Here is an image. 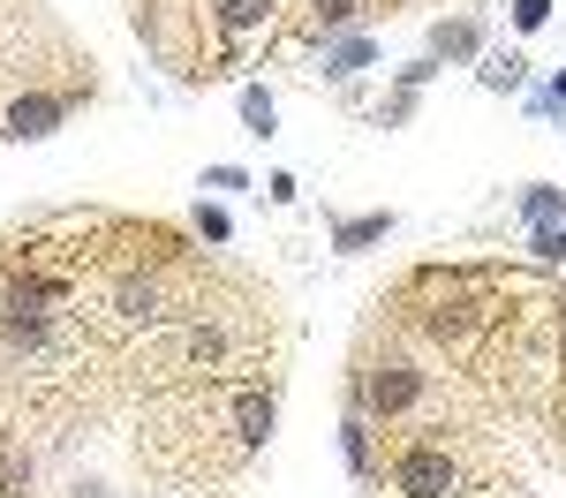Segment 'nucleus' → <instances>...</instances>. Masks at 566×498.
Instances as JSON below:
<instances>
[{"mask_svg":"<svg viewBox=\"0 0 566 498\" xmlns=\"http://www.w3.org/2000/svg\"><path fill=\"white\" fill-rule=\"evenodd\" d=\"M392 212H370V220H340L333 226V250H370V242H386Z\"/></svg>","mask_w":566,"mask_h":498,"instance_id":"4","label":"nucleus"},{"mask_svg":"<svg viewBox=\"0 0 566 498\" xmlns=\"http://www.w3.org/2000/svg\"><path fill=\"white\" fill-rule=\"evenodd\" d=\"M122 317H151V287H122Z\"/></svg>","mask_w":566,"mask_h":498,"instance_id":"15","label":"nucleus"},{"mask_svg":"<svg viewBox=\"0 0 566 498\" xmlns=\"http://www.w3.org/2000/svg\"><path fill=\"white\" fill-rule=\"evenodd\" d=\"M400 491H408V498H446V491H453V460L431 453V446L400 453Z\"/></svg>","mask_w":566,"mask_h":498,"instance_id":"2","label":"nucleus"},{"mask_svg":"<svg viewBox=\"0 0 566 498\" xmlns=\"http://www.w3.org/2000/svg\"><path fill=\"white\" fill-rule=\"evenodd\" d=\"M325 68H333V76H355V68H370V39H348L340 53H333V61H325Z\"/></svg>","mask_w":566,"mask_h":498,"instance_id":"8","label":"nucleus"},{"mask_svg":"<svg viewBox=\"0 0 566 498\" xmlns=\"http://www.w3.org/2000/svg\"><path fill=\"white\" fill-rule=\"evenodd\" d=\"M552 98H559V106H566V68H559V76H552Z\"/></svg>","mask_w":566,"mask_h":498,"instance_id":"17","label":"nucleus"},{"mask_svg":"<svg viewBox=\"0 0 566 498\" xmlns=\"http://www.w3.org/2000/svg\"><path fill=\"white\" fill-rule=\"evenodd\" d=\"M340 446H348V468L363 476V468H370V431H363V423H348V438H340Z\"/></svg>","mask_w":566,"mask_h":498,"instance_id":"12","label":"nucleus"},{"mask_svg":"<svg viewBox=\"0 0 566 498\" xmlns=\"http://www.w3.org/2000/svg\"><path fill=\"white\" fill-rule=\"evenodd\" d=\"M61 114H69V98H15L8 106V136H45Z\"/></svg>","mask_w":566,"mask_h":498,"instance_id":"3","label":"nucleus"},{"mask_svg":"<svg viewBox=\"0 0 566 498\" xmlns=\"http://www.w3.org/2000/svg\"><path fill=\"white\" fill-rule=\"evenodd\" d=\"M528 250H536L544 265H559V257H566V226H536V242H528Z\"/></svg>","mask_w":566,"mask_h":498,"instance_id":"11","label":"nucleus"},{"mask_svg":"<svg viewBox=\"0 0 566 498\" xmlns=\"http://www.w3.org/2000/svg\"><path fill=\"white\" fill-rule=\"evenodd\" d=\"M242 121H250V136H272V98L264 91H242Z\"/></svg>","mask_w":566,"mask_h":498,"instance_id":"9","label":"nucleus"},{"mask_svg":"<svg viewBox=\"0 0 566 498\" xmlns=\"http://www.w3.org/2000/svg\"><path fill=\"white\" fill-rule=\"evenodd\" d=\"M476 39H483V31H476V23H438V53H446V61H469V53H476Z\"/></svg>","mask_w":566,"mask_h":498,"instance_id":"6","label":"nucleus"},{"mask_svg":"<svg viewBox=\"0 0 566 498\" xmlns=\"http://www.w3.org/2000/svg\"><path fill=\"white\" fill-rule=\"evenodd\" d=\"M355 15V0H317V23H348Z\"/></svg>","mask_w":566,"mask_h":498,"instance_id":"16","label":"nucleus"},{"mask_svg":"<svg viewBox=\"0 0 566 498\" xmlns=\"http://www.w3.org/2000/svg\"><path fill=\"white\" fill-rule=\"evenodd\" d=\"M514 23H522V31H544V23H552V0H514Z\"/></svg>","mask_w":566,"mask_h":498,"instance_id":"14","label":"nucleus"},{"mask_svg":"<svg viewBox=\"0 0 566 498\" xmlns=\"http://www.w3.org/2000/svg\"><path fill=\"white\" fill-rule=\"evenodd\" d=\"M522 212H528V220H536V226H559L566 197H559V189H528V197H522Z\"/></svg>","mask_w":566,"mask_h":498,"instance_id":"7","label":"nucleus"},{"mask_svg":"<svg viewBox=\"0 0 566 498\" xmlns=\"http://www.w3.org/2000/svg\"><path fill=\"white\" fill-rule=\"evenodd\" d=\"M363 393H370L378 415H400V407L423 401V370H408V362H378V370L363 378Z\"/></svg>","mask_w":566,"mask_h":498,"instance_id":"1","label":"nucleus"},{"mask_svg":"<svg viewBox=\"0 0 566 498\" xmlns=\"http://www.w3.org/2000/svg\"><path fill=\"white\" fill-rule=\"evenodd\" d=\"M483 84H491V91H514V84H522V61H514V53L483 61Z\"/></svg>","mask_w":566,"mask_h":498,"instance_id":"10","label":"nucleus"},{"mask_svg":"<svg viewBox=\"0 0 566 498\" xmlns=\"http://www.w3.org/2000/svg\"><path fill=\"white\" fill-rule=\"evenodd\" d=\"M264 8H272V0H227V23L250 31V23H264Z\"/></svg>","mask_w":566,"mask_h":498,"instance_id":"13","label":"nucleus"},{"mask_svg":"<svg viewBox=\"0 0 566 498\" xmlns=\"http://www.w3.org/2000/svg\"><path fill=\"white\" fill-rule=\"evenodd\" d=\"M234 423H242V438H250V446H264V438H272V401H264V393H242Z\"/></svg>","mask_w":566,"mask_h":498,"instance_id":"5","label":"nucleus"}]
</instances>
